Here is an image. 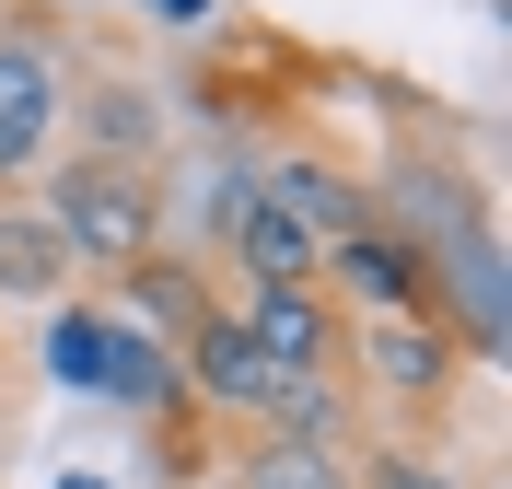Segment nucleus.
Here are the masks:
<instances>
[{
	"instance_id": "f257e3e1",
	"label": "nucleus",
	"mask_w": 512,
	"mask_h": 489,
	"mask_svg": "<svg viewBox=\"0 0 512 489\" xmlns=\"http://www.w3.org/2000/svg\"><path fill=\"white\" fill-rule=\"evenodd\" d=\"M35 210L59 222L82 292H117L140 257H163V163H105V152H59V175H35Z\"/></svg>"
},
{
	"instance_id": "f03ea898",
	"label": "nucleus",
	"mask_w": 512,
	"mask_h": 489,
	"mask_svg": "<svg viewBox=\"0 0 512 489\" xmlns=\"http://www.w3.org/2000/svg\"><path fill=\"white\" fill-rule=\"evenodd\" d=\"M466 373L478 361L443 315H350V396L384 408V431H443Z\"/></svg>"
},
{
	"instance_id": "7ed1b4c3",
	"label": "nucleus",
	"mask_w": 512,
	"mask_h": 489,
	"mask_svg": "<svg viewBox=\"0 0 512 489\" xmlns=\"http://www.w3.org/2000/svg\"><path fill=\"white\" fill-rule=\"evenodd\" d=\"M59 105H70V24L59 0H12L0 12V198H24L47 175Z\"/></svg>"
},
{
	"instance_id": "20e7f679",
	"label": "nucleus",
	"mask_w": 512,
	"mask_h": 489,
	"mask_svg": "<svg viewBox=\"0 0 512 489\" xmlns=\"http://www.w3.org/2000/svg\"><path fill=\"white\" fill-rule=\"evenodd\" d=\"M210 268H245L256 292H303V280L326 268V245L256 187L245 163H222V175H210Z\"/></svg>"
},
{
	"instance_id": "39448f33",
	"label": "nucleus",
	"mask_w": 512,
	"mask_h": 489,
	"mask_svg": "<svg viewBox=\"0 0 512 489\" xmlns=\"http://www.w3.org/2000/svg\"><path fill=\"white\" fill-rule=\"evenodd\" d=\"M233 315H245L256 361H268V385H350V315L303 280V292H233Z\"/></svg>"
},
{
	"instance_id": "423d86ee",
	"label": "nucleus",
	"mask_w": 512,
	"mask_h": 489,
	"mask_svg": "<svg viewBox=\"0 0 512 489\" xmlns=\"http://www.w3.org/2000/svg\"><path fill=\"white\" fill-rule=\"evenodd\" d=\"M175 373H187V408L210 431H256V408H268V361H256L245 315H233V292H210L187 315V338H175Z\"/></svg>"
},
{
	"instance_id": "0eeeda50",
	"label": "nucleus",
	"mask_w": 512,
	"mask_h": 489,
	"mask_svg": "<svg viewBox=\"0 0 512 489\" xmlns=\"http://www.w3.org/2000/svg\"><path fill=\"white\" fill-rule=\"evenodd\" d=\"M315 292L338 303V315H443L431 257H419L408 233H384V222H361V233H338V245H326Z\"/></svg>"
},
{
	"instance_id": "6e6552de",
	"label": "nucleus",
	"mask_w": 512,
	"mask_h": 489,
	"mask_svg": "<svg viewBox=\"0 0 512 489\" xmlns=\"http://www.w3.org/2000/svg\"><path fill=\"white\" fill-rule=\"evenodd\" d=\"M245 175L280 198V210L315 233V245H338V233H361V222H373V175H361L350 152H326V140H280V152H245Z\"/></svg>"
},
{
	"instance_id": "1a4fd4ad",
	"label": "nucleus",
	"mask_w": 512,
	"mask_h": 489,
	"mask_svg": "<svg viewBox=\"0 0 512 489\" xmlns=\"http://www.w3.org/2000/svg\"><path fill=\"white\" fill-rule=\"evenodd\" d=\"M82 292V268H70V245H59V222L35 210V187L24 198H0V303H70Z\"/></svg>"
},
{
	"instance_id": "9d476101",
	"label": "nucleus",
	"mask_w": 512,
	"mask_h": 489,
	"mask_svg": "<svg viewBox=\"0 0 512 489\" xmlns=\"http://www.w3.org/2000/svg\"><path fill=\"white\" fill-rule=\"evenodd\" d=\"M222 489H350V443H303V431H233Z\"/></svg>"
},
{
	"instance_id": "9b49d317",
	"label": "nucleus",
	"mask_w": 512,
	"mask_h": 489,
	"mask_svg": "<svg viewBox=\"0 0 512 489\" xmlns=\"http://www.w3.org/2000/svg\"><path fill=\"white\" fill-rule=\"evenodd\" d=\"M350 489H489L466 455H443L431 431H361L350 443Z\"/></svg>"
},
{
	"instance_id": "f8f14e48",
	"label": "nucleus",
	"mask_w": 512,
	"mask_h": 489,
	"mask_svg": "<svg viewBox=\"0 0 512 489\" xmlns=\"http://www.w3.org/2000/svg\"><path fill=\"white\" fill-rule=\"evenodd\" d=\"M47 385H70V396H94V361H105V292H70V303H47Z\"/></svg>"
},
{
	"instance_id": "ddd939ff",
	"label": "nucleus",
	"mask_w": 512,
	"mask_h": 489,
	"mask_svg": "<svg viewBox=\"0 0 512 489\" xmlns=\"http://www.w3.org/2000/svg\"><path fill=\"white\" fill-rule=\"evenodd\" d=\"M256 431H303V443H361V396H350V385H268Z\"/></svg>"
},
{
	"instance_id": "4468645a",
	"label": "nucleus",
	"mask_w": 512,
	"mask_h": 489,
	"mask_svg": "<svg viewBox=\"0 0 512 489\" xmlns=\"http://www.w3.org/2000/svg\"><path fill=\"white\" fill-rule=\"evenodd\" d=\"M140 12H163V24H198V12H210V0H140Z\"/></svg>"
},
{
	"instance_id": "2eb2a0df",
	"label": "nucleus",
	"mask_w": 512,
	"mask_h": 489,
	"mask_svg": "<svg viewBox=\"0 0 512 489\" xmlns=\"http://www.w3.org/2000/svg\"><path fill=\"white\" fill-rule=\"evenodd\" d=\"M59 489H105V478H59Z\"/></svg>"
}]
</instances>
